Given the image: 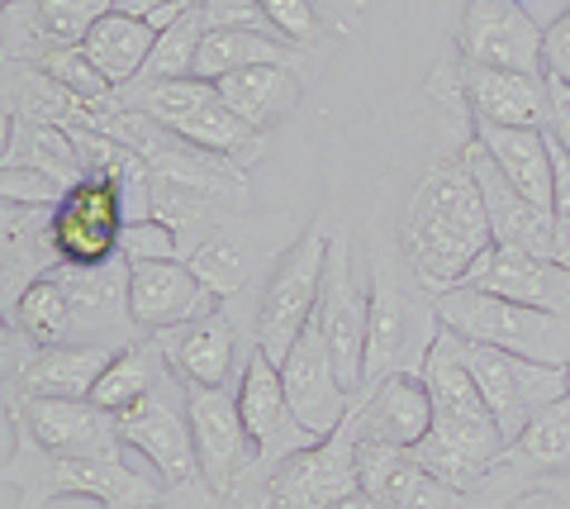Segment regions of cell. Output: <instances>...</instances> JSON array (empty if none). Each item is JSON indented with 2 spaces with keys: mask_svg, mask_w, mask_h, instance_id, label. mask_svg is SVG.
<instances>
[{
  "mask_svg": "<svg viewBox=\"0 0 570 509\" xmlns=\"http://www.w3.org/2000/svg\"><path fill=\"white\" fill-rule=\"evenodd\" d=\"M272 33H281L285 43L305 48V52H318L324 58V39H328V20L318 10V0H257Z\"/></svg>",
  "mask_w": 570,
  "mask_h": 509,
  "instance_id": "32",
  "label": "cell"
},
{
  "mask_svg": "<svg viewBox=\"0 0 570 509\" xmlns=\"http://www.w3.org/2000/svg\"><path fill=\"white\" fill-rule=\"evenodd\" d=\"M547 134L551 144L570 153V86L547 77Z\"/></svg>",
  "mask_w": 570,
  "mask_h": 509,
  "instance_id": "41",
  "label": "cell"
},
{
  "mask_svg": "<svg viewBox=\"0 0 570 509\" xmlns=\"http://www.w3.org/2000/svg\"><path fill=\"white\" fill-rule=\"evenodd\" d=\"M153 43H157V29L148 20H138V14H124V10L100 14L81 39V48L91 52V62L100 67L115 91L142 77V67L153 58Z\"/></svg>",
  "mask_w": 570,
  "mask_h": 509,
  "instance_id": "27",
  "label": "cell"
},
{
  "mask_svg": "<svg viewBox=\"0 0 570 509\" xmlns=\"http://www.w3.org/2000/svg\"><path fill=\"white\" fill-rule=\"evenodd\" d=\"M224 301L195 276L181 257L167 262H129V314L138 333H163L219 310Z\"/></svg>",
  "mask_w": 570,
  "mask_h": 509,
  "instance_id": "19",
  "label": "cell"
},
{
  "mask_svg": "<svg viewBox=\"0 0 570 509\" xmlns=\"http://www.w3.org/2000/svg\"><path fill=\"white\" fill-rule=\"evenodd\" d=\"M6 329H20L39 348L71 343V295L62 286V276L48 272L43 281H33L20 301H14V310H6Z\"/></svg>",
  "mask_w": 570,
  "mask_h": 509,
  "instance_id": "29",
  "label": "cell"
},
{
  "mask_svg": "<svg viewBox=\"0 0 570 509\" xmlns=\"http://www.w3.org/2000/svg\"><path fill=\"white\" fill-rule=\"evenodd\" d=\"M129 224L119 182L110 172H86V177L52 205V248L62 267H105L119 257V238Z\"/></svg>",
  "mask_w": 570,
  "mask_h": 509,
  "instance_id": "10",
  "label": "cell"
},
{
  "mask_svg": "<svg viewBox=\"0 0 570 509\" xmlns=\"http://www.w3.org/2000/svg\"><path fill=\"white\" fill-rule=\"evenodd\" d=\"M551 163H557V196H551V219H557V262L570 267V153L551 144Z\"/></svg>",
  "mask_w": 570,
  "mask_h": 509,
  "instance_id": "37",
  "label": "cell"
},
{
  "mask_svg": "<svg viewBox=\"0 0 570 509\" xmlns=\"http://www.w3.org/2000/svg\"><path fill=\"white\" fill-rule=\"evenodd\" d=\"M281 381H285V400H291L295 419L305 424L314 438H328L333 429L347 424L352 414V391L337 376V362L328 353L324 333L309 320V329L295 339V348L281 362Z\"/></svg>",
  "mask_w": 570,
  "mask_h": 509,
  "instance_id": "15",
  "label": "cell"
},
{
  "mask_svg": "<svg viewBox=\"0 0 570 509\" xmlns=\"http://www.w3.org/2000/svg\"><path fill=\"white\" fill-rule=\"evenodd\" d=\"M456 77H461V96H466L471 119L547 129V77L542 72H509V67L456 62Z\"/></svg>",
  "mask_w": 570,
  "mask_h": 509,
  "instance_id": "23",
  "label": "cell"
},
{
  "mask_svg": "<svg viewBox=\"0 0 570 509\" xmlns=\"http://www.w3.org/2000/svg\"><path fill=\"white\" fill-rule=\"evenodd\" d=\"M67 182H58L52 172L43 167H29V163H10L0 167V200H14V205H58L67 196Z\"/></svg>",
  "mask_w": 570,
  "mask_h": 509,
  "instance_id": "35",
  "label": "cell"
},
{
  "mask_svg": "<svg viewBox=\"0 0 570 509\" xmlns=\"http://www.w3.org/2000/svg\"><path fill=\"white\" fill-rule=\"evenodd\" d=\"M119 419L124 448L138 452L167 486H181L190 477H200L195 462V433H190V405H186V381L176 376V366L153 385L148 395L129 405Z\"/></svg>",
  "mask_w": 570,
  "mask_h": 509,
  "instance_id": "8",
  "label": "cell"
},
{
  "mask_svg": "<svg viewBox=\"0 0 570 509\" xmlns=\"http://www.w3.org/2000/svg\"><path fill=\"white\" fill-rule=\"evenodd\" d=\"M119 257L124 262H167V257H181V234L171 229L167 219H129L124 224V238H119Z\"/></svg>",
  "mask_w": 570,
  "mask_h": 509,
  "instance_id": "34",
  "label": "cell"
},
{
  "mask_svg": "<svg viewBox=\"0 0 570 509\" xmlns=\"http://www.w3.org/2000/svg\"><path fill=\"white\" fill-rule=\"evenodd\" d=\"M0 25H6V62H24V67H39L52 48L62 39L48 29L39 0H6L0 10Z\"/></svg>",
  "mask_w": 570,
  "mask_h": 509,
  "instance_id": "31",
  "label": "cell"
},
{
  "mask_svg": "<svg viewBox=\"0 0 570 509\" xmlns=\"http://www.w3.org/2000/svg\"><path fill=\"white\" fill-rule=\"evenodd\" d=\"M305 72L281 62H262V67H243V72L219 77V96L234 110L243 125H253L257 134H272L276 125H285L299 110V96H305Z\"/></svg>",
  "mask_w": 570,
  "mask_h": 509,
  "instance_id": "26",
  "label": "cell"
},
{
  "mask_svg": "<svg viewBox=\"0 0 570 509\" xmlns=\"http://www.w3.org/2000/svg\"><path fill=\"white\" fill-rule=\"evenodd\" d=\"M39 10L62 43H81L86 29H91L100 14L115 10V0H39Z\"/></svg>",
  "mask_w": 570,
  "mask_h": 509,
  "instance_id": "36",
  "label": "cell"
},
{
  "mask_svg": "<svg viewBox=\"0 0 570 509\" xmlns=\"http://www.w3.org/2000/svg\"><path fill=\"white\" fill-rule=\"evenodd\" d=\"M456 286H475V291L509 295V301H523V305L570 314V267L566 262L523 253V248H504V243H490Z\"/></svg>",
  "mask_w": 570,
  "mask_h": 509,
  "instance_id": "21",
  "label": "cell"
},
{
  "mask_svg": "<svg viewBox=\"0 0 570 509\" xmlns=\"http://www.w3.org/2000/svg\"><path fill=\"white\" fill-rule=\"evenodd\" d=\"M39 67L62 86V91L81 96V100H110L115 96V86L105 81V72L91 62V52H86L81 43H58Z\"/></svg>",
  "mask_w": 570,
  "mask_h": 509,
  "instance_id": "33",
  "label": "cell"
},
{
  "mask_svg": "<svg viewBox=\"0 0 570 509\" xmlns=\"http://www.w3.org/2000/svg\"><path fill=\"white\" fill-rule=\"evenodd\" d=\"M167 372H171V362H167V353H163V343H157L153 333H138L134 343H124L119 353L105 362V372H100V381H96L91 400H96L100 410L124 414L129 405H138V400L148 395Z\"/></svg>",
  "mask_w": 570,
  "mask_h": 509,
  "instance_id": "28",
  "label": "cell"
},
{
  "mask_svg": "<svg viewBox=\"0 0 570 509\" xmlns=\"http://www.w3.org/2000/svg\"><path fill=\"white\" fill-rule=\"evenodd\" d=\"M542 33L547 25L532 20V10L519 0H456L452 14L456 62L475 67L542 72Z\"/></svg>",
  "mask_w": 570,
  "mask_h": 509,
  "instance_id": "9",
  "label": "cell"
},
{
  "mask_svg": "<svg viewBox=\"0 0 570 509\" xmlns=\"http://www.w3.org/2000/svg\"><path fill=\"white\" fill-rule=\"evenodd\" d=\"M347 424L356 433V443L414 448L433 429V395H428L419 372H390L352 395Z\"/></svg>",
  "mask_w": 570,
  "mask_h": 509,
  "instance_id": "17",
  "label": "cell"
},
{
  "mask_svg": "<svg viewBox=\"0 0 570 509\" xmlns=\"http://www.w3.org/2000/svg\"><path fill=\"white\" fill-rule=\"evenodd\" d=\"M471 125H475V138H480V148H485V157L504 172V182H513V190H523L528 200L551 209V196H557V163H551L547 129L485 125V119H471Z\"/></svg>",
  "mask_w": 570,
  "mask_h": 509,
  "instance_id": "25",
  "label": "cell"
},
{
  "mask_svg": "<svg viewBox=\"0 0 570 509\" xmlns=\"http://www.w3.org/2000/svg\"><path fill=\"white\" fill-rule=\"evenodd\" d=\"M442 333H448L456 358L466 362V372L475 376L499 433H504V443H513L547 405H557V400L570 391V366H547V362H532L519 353H504V348L461 339L452 329H442Z\"/></svg>",
  "mask_w": 570,
  "mask_h": 509,
  "instance_id": "4",
  "label": "cell"
},
{
  "mask_svg": "<svg viewBox=\"0 0 570 509\" xmlns=\"http://www.w3.org/2000/svg\"><path fill=\"white\" fill-rule=\"evenodd\" d=\"M328 509H390V505H385V500H376V496H371V490L362 486V490H356V496L337 500V505H328Z\"/></svg>",
  "mask_w": 570,
  "mask_h": 509,
  "instance_id": "44",
  "label": "cell"
},
{
  "mask_svg": "<svg viewBox=\"0 0 570 509\" xmlns=\"http://www.w3.org/2000/svg\"><path fill=\"white\" fill-rule=\"evenodd\" d=\"M209 33L205 10H190L181 14L176 25L157 29V43H153V58L142 67L138 81H171V77H195V58H200V43Z\"/></svg>",
  "mask_w": 570,
  "mask_h": 509,
  "instance_id": "30",
  "label": "cell"
},
{
  "mask_svg": "<svg viewBox=\"0 0 570 509\" xmlns=\"http://www.w3.org/2000/svg\"><path fill=\"white\" fill-rule=\"evenodd\" d=\"M58 267L62 257L52 248V205L0 200V314L14 310L33 281Z\"/></svg>",
  "mask_w": 570,
  "mask_h": 509,
  "instance_id": "22",
  "label": "cell"
},
{
  "mask_svg": "<svg viewBox=\"0 0 570 509\" xmlns=\"http://www.w3.org/2000/svg\"><path fill=\"white\" fill-rule=\"evenodd\" d=\"M186 405H190V433H195V462L200 477L219 490V500L228 509L234 490L257 462L253 433L243 424L238 391L234 385H190L186 381Z\"/></svg>",
  "mask_w": 570,
  "mask_h": 509,
  "instance_id": "12",
  "label": "cell"
},
{
  "mask_svg": "<svg viewBox=\"0 0 570 509\" xmlns=\"http://www.w3.org/2000/svg\"><path fill=\"white\" fill-rule=\"evenodd\" d=\"M509 509H570V486H542V490H528Z\"/></svg>",
  "mask_w": 570,
  "mask_h": 509,
  "instance_id": "42",
  "label": "cell"
},
{
  "mask_svg": "<svg viewBox=\"0 0 570 509\" xmlns=\"http://www.w3.org/2000/svg\"><path fill=\"white\" fill-rule=\"evenodd\" d=\"M362 490V452H356L352 424L314 438L309 448L291 452L266 486L262 509H328Z\"/></svg>",
  "mask_w": 570,
  "mask_h": 509,
  "instance_id": "11",
  "label": "cell"
},
{
  "mask_svg": "<svg viewBox=\"0 0 570 509\" xmlns=\"http://www.w3.org/2000/svg\"><path fill=\"white\" fill-rule=\"evenodd\" d=\"M167 0H115V10H124V14H138V20H153L157 10H163Z\"/></svg>",
  "mask_w": 570,
  "mask_h": 509,
  "instance_id": "43",
  "label": "cell"
},
{
  "mask_svg": "<svg viewBox=\"0 0 570 509\" xmlns=\"http://www.w3.org/2000/svg\"><path fill=\"white\" fill-rule=\"evenodd\" d=\"M153 339L163 343V353L176 366V376L190 381V385H238L243 362L257 348L224 305L200 314V320H190V324L153 333Z\"/></svg>",
  "mask_w": 570,
  "mask_h": 509,
  "instance_id": "14",
  "label": "cell"
},
{
  "mask_svg": "<svg viewBox=\"0 0 570 509\" xmlns=\"http://www.w3.org/2000/svg\"><path fill=\"white\" fill-rule=\"evenodd\" d=\"M71 295V343L124 348L138 339L129 314V262L115 257L105 267H58Z\"/></svg>",
  "mask_w": 570,
  "mask_h": 509,
  "instance_id": "16",
  "label": "cell"
},
{
  "mask_svg": "<svg viewBox=\"0 0 570 509\" xmlns=\"http://www.w3.org/2000/svg\"><path fill=\"white\" fill-rule=\"evenodd\" d=\"M542 77L570 86V6L542 33Z\"/></svg>",
  "mask_w": 570,
  "mask_h": 509,
  "instance_id": "38",
  "label": "cell"
},
{
  "mask_svg": "<svg viewBox=\"0 0 570 509\" xmlns=\"http://www.w3.org/2000/svg\"><path fill=\"white\" fill-rule=\"evenodd\" d=\"M356 452H362V486L390 509H475L466 490L438 481L433 471L409 458V448L356 443Z\"/></svg>",
  "mask_w": 570,
  "mask_h": 509,
  "instance_id": "24",
  "label": "cell"
},
{
  "mask_svg": "<svg viewBox=\"0 0 570 509\" xmlns=\"http://www.w3.org/2000/svg\"><path fill=\"white\" fill-rule=\"evenodd\" d=\"M119 348L100 343H48L39 348L20 329H6L0 362H6V391L52 395V400H91L96 381Z\"/></svg>",
  "mask_w": 570,
  "mask_h": 509,
  "instance_id": "13",
  "label": "cell"
},
{
  "mask_svg": "<svg viewBox=\"0 0 570 509\" xmlns=\"http://www.w3.org/2000/svg\"><path fill=\"white\" fill-rule=\"evenodd\" d=\"M14 405L29 438L52 458H96V452H115L124 448L119 438V419L110 410H100L96 400H52V395H20L6 391Z\"/></svg>",
  "mask_w": 570,
  "mask_h": 509,
  "instance_id": "18",
  "label": "cell"
},
{
  "mask_svg": "<svg viewBox=\"0 0 570 509\" xmlns=\"http://www.w3.org/2000/svg\"><path fill=\"white\" fill-rule=\"evenodd\" d=\"M6 509H43L52 500L81 496L100 509H148L167 496V481L157 471H138L129 448L96 452V458H52L29 438L20 405L6 395Z\"/></svg>",
  "mask_w": 570,
  "mask_h": 509,
  "instance_id": "1",
  "label": "cell"
},
{
  "mask_svg": "<svg viewBox=\"0 0 570 509\" xmlns=\"http://www.w3.org/2000/svg\"><path fill=\"white\" fill-rule=\"evenodd\" d=\"M314 324L337 362V376L356 395L366 376V343H371V286L352 234L337 229V224H328V262H324V281H318Z\"/></svg>",
  "mask_w": 570,
  "mask_h": 509,
  "instance_id": "5",
  "label": "cell"
},
{
  "mask_svg": "<svg viewBox=\"0 0 570 509\" xmlns=\"http://www.w3.org/2000/svg\"><path fill=\"white\" fill-rule=\"evenodd\" d=\"M519 6H528V0H519Z\"/></svg>",
  "mask_w": 570,
  "mask_h": 509,
  "instance_id": "45",
  "label": "cell"
},
{
  "mask_svg": "<svg viewBox=\"0 0 570 509\" xmlns=\"http://www.w3.org/2000/svg\"><path fill=\"white\" fill-rule=\"evenodd\" d=\"M148 509H224V500L205 477H190L181 486H167V496L157 505H148Z\"/></svg>",
  "mask_w": 570,
  "mask_h": 509,
  "instance_id": "40",
  "label": "cell"
},
{
  "mask_svg": "<svg viewBox=\"0 0 570 509\" xmlns=\"http://www.w3.org/2000/svg\"><path fill=\"white\" fill-rule=\"evenodd\" d=\"M299 234L291 209H247V215H228L205 229L181 234V262L219 295L224 310L243 324V333H257V295L266 276L276 272ZM257 343V339H253Z\"/></svg>",
  "mask_w": 570,
  "mask_h": 509,
  "instance_id": "2",
  "label": "cell"
},
{
  "mask_svg": "<svg viewBox=\"0 0 570 509\" xmlns=\"http://www.w3.org/2000/svg\"><path fill=\"white\" fill-rule=\"evenodd\" d=\"M438 324L461 339L504 348L547 366H570V314L523 305L509 295H490L475 286H452L438 295Z\"/></svg>",
  "mask_w": 570,
  "mask_h": 509,
  "instance_id": "3",
  "label": "cell"
},
{
  "mask_svg": "<svg viewBox=\"0 0 570 509\" xmlns=\"http://www.w3.org/2000/svg\"><path fill=\"white\" fill-rule=\"evenodd\" d=\"M466 163H471V177L480 186V200H485V219H490L494 243L538 253V257H557V219H551V209L538 205V200H528L523 190H513V182H504V172L485 157V148H480L475 134L466 144Z\"/></svg>",
  "mask_w": 570,
  "mask_h": 509,
  "instance_id": "20",
  "label": "cell"
},
{
  "mask_svg": "<svg viewBox=\"0 0 570 509\" xmlns=\"http://www.w3.org/2000/svg\"><path fill=\"white\" fill-rule=\"evenodd\" d=\"M542 486H570V391L557 405H547L513 443H504L471 500L475 509H509L519 496Z\"/></svg>",
  "mask_w": 570,
  "mask_h": 509,
  "instance_id": "7",
  "label": "cell"
},
{
  "mask_svg": "<svg viewBox=\"0 0 570 509\" xmlns=\"http://www.w3.org/2000/svg\"><path fill=\"white\" fill-rule=\"evenodd\" d=\"M328 262V224L314 219L309 229H299V238L285 248L276 262V272L266 276V286L257 295V348L276 366L295 348V339L309 329L314 305H318V281H324Z\"/></svg>",
  "mask_w": 570,
  "mask_h": 509,
  "instance_id": "6",
  "label": "cell"
},
{
  "mask_svg": "<svg viewBox=\"0 0 570 509\" xmlns=\"http://www.w3.org/2000/svg\"><path fill=\"white\" fill-rule=\"evenodd\" d=\"M205 20H209V29H262V33H272V25H266V14H262L257 0H209ZM276 39H281V33H276Z\"/></svg>",
  "mask_w": 570,
  "mask_h": 509,
  "instance_id": "39",
  "label": "cell"
}]
</instances>
